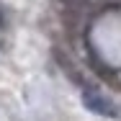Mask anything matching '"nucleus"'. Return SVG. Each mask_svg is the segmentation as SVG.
I'll return each mask as SVG.
<instances>
[{"mask_svg":"<svg viewBox=\"0 0 121 121\" xmlns=\"http://www.w3.org/2000/svg\"><path fill=\"white\" fill-rule=\"evenodd\" d=\"M82 103L85 108H90L98 116H106V119H121V103L113 100V98L103 95V93H95V90H85L82 93Z\"/></svg>","mask_w":121,"mask_h":121,"instance_id":"nucleus-1","label":"nucleus"},{"mask_svg":"<svg viewBox=\"0 0 121 121\" xmlns=\"http://www.w3.org/2000/svg\"><path fill=\"white\" fill-rule=\"evenodd\" d=\"M5 23V13H3V8H0V26Z\"/></svg>","mask_w":121,"mask_h":121,"instance_id":"nucleus-2","label":"nucleus"}]
</instances>
